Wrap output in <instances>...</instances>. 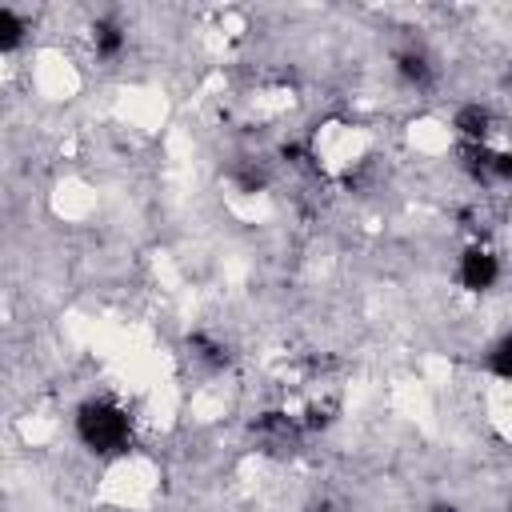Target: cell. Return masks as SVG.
Instances as JSON below:
<instances>
[{"instance_id": "6da1fadb", "label": "cell", "mask_w": 512, "mask_h": 512, "mask_svg": "<svg viewBox=\"0 0 512 512\" xmlns=\"http://www.w3.org/2000/svg\"><path fill=\"white\" fill-rule=\"evenodd\" d=\"M72 432L76 440L96 452L100 460H116V456H128L132 452V440H136V416L124 400L116 396H88L84 404H76V416H72Z\"/></svg>"}, {"instance_id": "7a4b0ae2", "label": "cell", "mask_w": 512, "mask_h": 512, "mask_svg": "<svg viewBox=\"0 0 512 512\" xmlns=\"http://www.w3.org/2000/svg\"><path fill=\"white\" fill-rule=\"evenodd\" d=\"M500 276H504V264H500V252L488 244V240H472L464 252H460V260H456V284L464 288V292H492L496 284H500Z\"/></svg>"}]
</instances>
